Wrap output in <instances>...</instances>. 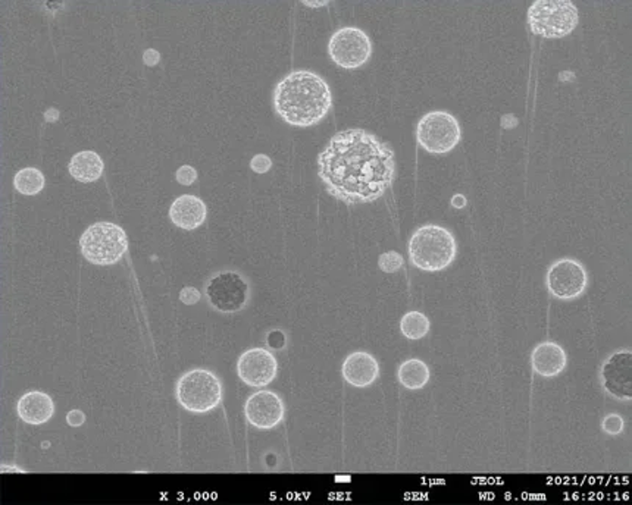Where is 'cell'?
I'll return each instance as SVG.
<instances>
[{"instance_id": "cell-17", "label": "cell", "mask_w": 632, "mask_h": 505, "mask_svg": "<svg viewBox=\"0 0 632 505\" xmlns=\"http://www.w3.org/2000/svg\"><path fill=\"white\" fill-rule=\"evenodd\" d=\"M531 363L540 377H557L566 368V353L556 342H541L531 354Z\"/></svg>"}, {"instance_id": "cell-16", "label": "cell", "mask_w": 632, "mask_h": 505, "mask_svg": "<svg viewBox=\"0 0 632 505\" xmlns=\"http://www.w3.org/2000/svg\"><path fill=\"white\" fill-rule=\"evenodd\" d=\"M16 411L19 419L28 425H45L54 418L55 404L46 392L31 391L19 399Z\"/></svg>"}, {"instance_id": "cell-9", "label": "cell", "mask_w": 632, "mask_h": 505, "mask_svg": "<svg viewBox=\"0 0 632 505\" xmlns=\"http://www.w3.org/2000/svg\"><path fill=\"white\" fill-rule=\"evenodd\" d=\"M206 297L218 312H240L249 301V284L240 274L227 270L210 278L206 285Z\"/></svg>"}, {"instance_id": "cell-7", "label": "cell", "mask_w": 632, "mask_h": 505, "mask_svg": "<svg viewBox=\"0 0 632 505\" xmlns=\"http://www.w3.org/2000/svg\"><path fill=\"white\" fill-rule=\"evenodd\" d=\"M461 137V126L449 112H428L418 122L416 128L418 145L434 155L452 152L459 145Z\"/></svg>"}, {"instance_id": "cell-18", "label": "cell", "mask_w": 632, "mask_h": 505, "mask_svg": "<svg viewBox=\"0 0 632 505\" xmlns=\"http://www.w3.org/2000/svg\"><path fill=\"white\" fill-rule=\"evenodd\" d=\"M105 164L102 157L93 150H83L69 160V175L80 183H95L102 177Z\"/></svg>"}, {"instance_id": "cell-11", "label": "cell", "mask_w": 632, "mask_h": 505, "mask_svg": "<svg viewBox=\"0 0 632 505\" xmlns=\"http://www.w3.org/2000/svg\"><path fill=\"white\" fill-rule=\"evenodd\" d=\"M279 372V363L274 354L265 348H250L241 354L237 361V373L244 384L263 388L274 382Z\"/></svg>"}, {"instance_id": "cell-21", "label": "cell", "mask_w": 632, "mask_h": 505, "mask_svg": "<svg viewBox=\"0 0 632 505\" xmlns=\"http://www.w3.org/2000/svg\"><path fill=\"white\" fill-rule=\"evenodd\" d=\"M430 320L421 312H408L400 320V332L408 339H421L430 332Z\"/></svg>"}, {"instance_id": "cell-12", "label": "cell", "mask_w": 632, "mask_h": 505, "mask_svg": "<svg viewBox=\"0 0 632 505\" xmlns=\"http://www.w3.org/2000/svg\"><path fill=\"white\" fill-rule=\"evenodd\" d=\"M286 407L281 397L275 392L258 391L244 404V416L253 428L260 430L274 429L284 419Z\"/></svg>"}, {"instance_id": "cell-19", "label": "cell", "mask_w": 632, "mask_h": 505, "mask_svg": "<svg viewBox=\"0 0 632 505\" xmlns=\"http://www.w3.org/2000/svg\"><path fill=\"white\" fill-rule=\"evenodd\" d=\"M397 378L400 384L412 391L423 389L430 382V368L419 359H409L400 365Z\"/></svg>"}, {"instance_id": "cell-25", "label": "cell", "mask_w": 632, "mask_h": 505, "mask_svg": "<svg viewBox=\"0 0 632 505\" xmlns=\"http://www.w3.org/2000/svg\"><path fill=\"white\" fill-rule=\"evenodd\" d=\"M270 167H272V160L267 155H256L253 159L250 160L251 171L256 172V174H267L270 171Z\"/></svg>"}, {"instance_id": "cell-31", "label": "cell", "mask_w": 632, "mask_h": 505, "mask_svg": "<svg viewBox=\"0 0 632 505\" xmlns=\"http://www.w3.org/2000/svg\"><path fill=\"white\" fill-rule=\"evenodd\" d=\"M306 5H313V6H320V5H325V2H306Z\"/></svg>"}, {"instance_id": "cell-24", "label": "cell", "mask_w": 632, "mask_h": 505, "mask_svg": "<svg viewBox=\"0 0 632 505\" xmlns=\"http://www.w3.org/2000/svg\"><path fill=\"white\" fill-rule=\"evenodd\" d=\"M176 179L181 186H191L198 179V171L190 165H184L176 172Z\"/></svg>"}, {"instance_id": "cell-27", "label": "cell", "mask_w": 632, "mask_h": 505, "mask_svg": "<svg viewBox=\"0 0 632 505\" xmlns=\"http://www.w3.org/2000/svg\"><path fill=\"white\" fill-rule=\"evenodd\" d=\"M66 422H68L69 426H73V428H78V426L86 422V414L81 410H71L66 414Z\"/></svg>"}, {"instance_id": "cell-10", "label": "cell", "mask_w": 632, "mask_h": 505, "mask_svg": "<svg viewBox=\"0 0 632 505\" xmlns=\"http://www.w3.org/2000/svg\"><path fill=\"white\" fill-rule=\"evenodd\" d=\"M547 288L559 300H576L588 285L586 268L574 258H560L547 270Z\"/></svg>"}, {"instance_id": "cell-26", "label": "cell", "mask_w": 632, "mask_h": 505, "mask_svg": "<svg viewBox=\"0 0 632 505\" xmlns=\"http://www.w3.org/2000/svg\"><path fill=\"white\" fill-rule=\"evenodd\" d=\"M179 300H181V303L187 304V306H193V304L199 303V300H200V293L195 287H184L181 289V293H179Z\"/></svg>"}, {"instance_id": "cell-13", "label": "cell", "mask_w": 632, "mask_h": 505, "mask_svg": "<svg viewBox=\"0 0 632 505\" xmlns=\"http://www.w3.org/2000/svg\"><path fill=\"white\" fill-rule=\"evenodd\" d=\"M603 387L619 401L632 399V353L622 349L612 354L602 366Z\"/></svg>"}, {"instance_id": "cell-1", "label": "cell", "mask_w": 632, "mask_h": 505, "mask_svg": "<svg viewBox=\"0 0 632 505\" xmlns=\"http://www.w3.org/2000/svg\"><path fill=\"white\" fill-rule=\"evenodd\" d=\"M396 174L394 152L362 128L334 134L318 157V175L328 193L346 205L382 197Z\"/></svg>"}, {"instance_id": "cell-4", "label": "cell", "mask_w": 632, "mask_h": 505, "mask_svg": "<svg viewBox=\"0 0 632 505\" xmlns=\"http://www.w3.org/2000/svg\"><path fill=\"white\" fill-rule=\"evenodd\" d=\"M84 258L97 267H111L128 250V237L119 225L97 222L88 227L80 238Z\"/></svg>"}, {"instance_id": "cell-2", "label": "cell", "mask_w": 632, "mask_h": 505, "mask_svg": "<svg viewBox=\"0 0 632 505\" xmlns=\"http://www.w3.org/2000/svg\"><path fill=\"white\" fill-rule=\"evenodd\" d=\"M331 105L327 81L305 69L284 76L274 90L275 112L290 126H315L325 118Z\"/></svg>"}, {"instance_id": "cell-14", "label": "cell", "mask_w": 632, "mask_h": 505, "mask_svg": "<svg viewBox=\"0 0 632 505\" xmlns=\"http://www.w3.org/2000/svg\"><path fill=\"white\" fill-rule=\"evenodd\" d=\"M344 380L352 387L366 388L372 385L380 377V366L372 354L354 351L347 356L341 368Z\"/></svg>"}, {"instance_id": "cell-3", "label": "cell", "mask_w": 632, "mask_h": 505, "mask_svg": "<svg viewBox=\"0 0 632 505\" xmlns=\"http://www.w3.org/2000/svg\"><path fill=\"white\" fill-rule=\"evenodd\" d=\"M408 250L413 267L425 272H438L454 262L457 244L449 229L425 225L413 232Z\"/></svg>"}, {"instance_id": "cell-29", "label": "cell", "mask_w": 632, "mask_h": 505, "mask_svg": "<svg viewBox=\"0 0 632 505\" xmlns=\"http://www.w3.org/2000/svg\"><path fill=\"white\" fill-rule=\"evenodd\" d=\"M143 61L149 66H155L160 61L159 52L155 49L146 50L145 55H143Z\"/></svg>"}, {"instance_id": "cell-8", "label": "cell", "mask_w": 632, "mask_h": 505, "mask_svg": "<svg viewBox=\"0 0 632 505\" xmlns=\"http://www.w3.org/2000/svg\"><path fill=\"white\" fill-rule=\"evenodd\" d=\"M328 54L341 68H359L370 61L372 45L365 31L354 27L340 28L330 38Z\"/></svg>"}, {"instance_id": "cell-5", "label": "cell", "mask_w": 632, "mask_h": 505, "mask_svg": "<svg viewBox=\"0 0 632 505\" xmlns=\"http://www.w3.org/2000/svg\"><path fill=\"white\" fill-rule=\"evenodd\" d=\"M176 397L179 406L190 413H209L221 404V380L210 370L193 369L179 378Z\"/></svg>"}, {"instance_id": "cell-15", "label": "cell", "mask_w": 632, "mask_h": 505, "mask_svg": "<svg viewBox=\"0 0 632 505\" xmlns=\"http://www.w3.org/2000/svg\"><path fill=\"white\" fill-rule=\"evenodd\" d=\"M206 215H208V209L202 198L193 194L179 196L169 209L172 224L186 231L198 229L205 222Z\"/></svg>"}, {"instance_id": "cell-30", "label": "cell", "mask_w": 632, "mask_h": 505, "mask_svg": "<svg viewBox=\"0 0 632 505\" xmlns=\"http://www.w3.org/2000/svg\"><path fill=\"white\" fill-rule=\"evenodd\" d=\"M452 203H454V207H459V209H461V207L466 205V200L464 196H459V194H457V196H454Z\"/></svg>"}, {"instance_id": "cell-6", "label": "cell", "mask_w": 632, "mask_h": 505, "mask_svg": "<svg viewBox=\"0 0 632 505\" xmlns=\"http://www.w3.org/2000/svg\"><path fill=\"white\" fill-rule=\"evenodd\" d=\"M578 23V8L569 0H537L528 9L531 31L541 37H566Z\"/></svg>"}, {"instance_id": "cell-22", "label": "cell", "mask_w": 632, "mask_h": 505, "mask_svg": "<svg viewBox=\"0 0 632 505\" xmlns=\"http://www.w3.org/2000/svg\"><path fill=\"white\" fill-rule=\"evenodd\" d=\"M378 267L385 274H394L400 268L403 267V258L397 251H387L378 258Z\"/></svg>"}, {"instance_id": "cell-23", "label": "cell", "mask_w": 632, "mask_h": 505, "mask_svg": "<svg viewBox=\"0 0 632 505\" xmlns=\"http://www.w3.org/2000/svg\"><path fill=\"white\" fill-rule=\"evenodd\" d=\"M602 428L609 435H619L624 430V419L619 414H607L603 420Z\"/></svg>"}, {"instance_id": "cell-20", "label": "cell", "mask_w": 632, "mask_h": 505, "mask_svg": "<svg viewBox=\"0 0 632 505\" xmlns=\"http://www.w3.org/2000/svg\"><path fill=\"white\" fill-rule=\"evenodd\" d=\"M14 186L23 196H36L46 186V178L37 167H24L16 172Z\"/></svg>"}, {"instance_id": "cell-28", "label": "cell", "mask_w": 632, "mask_h": 505, "mask_svg": "<svg viewBox=\"0 0 632 505\" xmlns=\"http://www.w3.org/2000/svg\"><path fill=\"white\" fill-rule=\"evenodd\" d=\"M286 342V337L280 331L270 332V337H268V344H270L272 348H282Z\"/></svg>"}]
</instances>
